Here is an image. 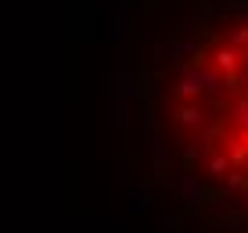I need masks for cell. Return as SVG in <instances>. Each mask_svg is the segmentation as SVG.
<instances>
[{
    "instance_id": "1",
    "label": "cell",
    "mask_w": 248,
    "mask_h": 233,
    "mask_svg": "<svg viewBox=\"0 0 248 233\" xmlns=\"http://www.w3.org/2000/svg\"><path fill=\"white\" fill-rule=\"evenodd\" d=\"M140 97V75L133 72V68L119 65L115 79H112V101H115V126H123L126 111H130V104Z\"/></svg>"
},
{
    "instance_id": "2",
    "label": "cell",
    "mask_w": 248,
    "mask_h": 233,
    "mask_svg": "<svg viewBox=\"0 0 248 233\" xmlns=\"http://www.w3.org/2000/svg\"><path fill=\"white\" fill-rule=\"evenodd\" d=\"M176 194H180V201H184V208H205V204L212 201V190L205 187V179H198L194 172H187V176L180 179V187H176Z\"/></svg>"
},
{
    "instance_id": "6",
    "label": "cell",
    "mask_w": 248,
    "mask_h": 233,
    "mask_svg": "<svg viewBox=\"0 0 248 233\" xmlns=\"http://www.w3.org/2000/svg\"><path fill=\"white\" fill-rule=\"evenodd\" d=\"M126 208H130V215H148L151 212V197L144 190H133L130 187V204H126Z\"/></svg>"
},
{
    "instance_id": "15",
    "label": "cell",
    "mask_w": 248,
    "mask_h": 233,
    "mask_svg": "<svg viewBox=\"0 0 248 233\" xmlns=\"http://www.w3.org/2000/svg\"><path fill=\"white\" fill-rule=\"evenodd\" d=\"M245 40H248V29H237V32H234V36H230V40H227V47H241V43H245Z\"/></svg>"
},
{
    "instance_id": "5",
    "label": "cell",
    "mask_w": 248,
    "mask_h": 233,
    "mask_svg": "<svg viewBox=\"0 0 248 233\" xmlns=\"http://www.w3.org/2000/svg\"><path fill=\"white\" fill-rule=\"evenodd\" d=\"M176 122L187 126V129H205L209 118H205V111H198V108H180L176 111Z\"/></svg>"
},
{
    "instance_id": "14",
    "label": "cell",
    "mask_w": 248,
    "mask_h": 233,
    "mask_svg": "<svg viewBox=\"0 0 248 233\" xmlns=\"http://www.w3.org/2000/svg\"><path fill=\"white\" fill-rule=\"evenodd\" d=\"M237 68H241V75H237L234 83H241V86H248V50H245L241 58H237Z\"/></svg>"
},
{
    "instance_id": "3",
    "label": "cell",
    "mask_w": 248,
    "mask_h": 233,
    "mask_svg": "<svg viewBox=\"0 0 248 233\" xmlns=\"http://www.w3.org/2000/svg\"><path fill=\"white\" fill-rule=\"evenodd\" d=\"M148 136H144V154H148L155 165H166L169 161V144H166V133H162V122L155 115H148Z\"/></svg>"
},
{
    "instance_id": "13",
    "label": "cell",
    "mask_w": 248,
    "mask_h": 233,
    "mask_svg": "<svg viewBox=\"0 0 248 233\" xmlns=\"http://www.w3.org/2000/svg\"><path fill=\"white\" fill-rule=\"evenodd\" d=\"M234 122L248 126V101H237V104H234Z\"/></svg>"
},
{
    "instance_id": "9",
    "label": "cell",
    "mask_w": 248,
    "mask_h": 233,
    "mask_svg": "<svg viewBox=\"0 0 248 233\" xmlns=\"http://www.w3.org/2000/svg\"><path fill=\"white\" fill-rule=\"evenodd\" d=\"M209 172H212V176H227V172H230V158H227V154H212V158H209Z\"/></svg>"
},
{
    "instance_id": "17",
    "label": "cell",
    "mask_w": 248,
    "mask_h": 233,
    "mask_svg": "<svg viewBox=\"0 0 248 233\" xmlns=\"http://www.w3.org/2000/svg\"><path fill=\"white\" fill-rule=\"evenodd\" d=\"M194 50H198V43H176V58H187Z\"/></svg>"
},
{
    "instance_id": "11",
    "label": "cell",
    "mask_w": 248,
    "mask_h": 233,
    "mask_svg": "<svg viewBox=\"0 0 248 233\" xmlns=\"http://www.w3.org/2000/svg\"><path fill=\"white\" fill-rule=\"evenodd\" d=\"M248 161V147H241V144H230V165H245Z\"/></svg>"
},
{
    "instance_id": "12",
    "label": "cell",
    "mask_w": 248,
    "mask_h": 233,
    "mask_svg": "<svg viewBox=\"0 0 248 233\" xmlns=\"http://www.w3.org/2000/svg\"><path fill=\"white\" fill-rule=\"evenodd\" d=\"M162 226H166L169 233H180V226H184V219H180V215H162Z\"/></svg>"
},
{
    "instance_id": "4",
    "label": "cell",
    "mask_w": 248,
    "mask_h": 233,
    "mask_svg": "<svg viewBox=\"0 0 248 233\" xmlns=\"http://www.w3.org/2000/svg\"><path fill=\"white\" fill-rule=\"evenodd\" d=\"M176 93H180V97H198V93H205V72L202 68H184Z\"/></svg>"
},
{
    "instance_id": "10",
    "label": "cell",
    "mask_w": 248,
    "mask_h": 233,
    "mask_svg": "<svg viewBox=\"0 0 248 233\" xmlns=\"http://www.w3.org/2000/svg\"><path fill=\"white\" fill-rule=\"evenodd\" d=\"M227 194H241L245 190V176H237V172H227Z\"/></svg>"
},
{
    "instance_id": "8",
    "label": "cell",
    "mask_w": 248,
    "mask_h": 233,
    "mask_svg": "<svg viewBox=\"0 0 248 233\" xmlns=\"http://www.w3.org/2000/svg\"><path fill=\"white\" fill-rule=\"evenodd\" d=\"M112 40H115V47H119V54H123V43H126V18L123 15H112Z\"/></svg>"
},
{
    "instance_id": "16",
    "label": "cell",
    "mask_w": 248,
    "mask_h": 233,
    "mask_svg": "<svg viewBox=\"0 0 248 233\" xmlns=\"http://www.w3.org/2000/svg\"><path fill=\"white\" fill-rule=\"evenodd\" d=\"M137 32H140V40L148 36V11H140V15H137Z\"/></svg>"
},
{
    "instance_id": "7",
    "label": "cell",
    "mask_w": 248,
    "mask_h": 233,
    "mask_svg": "<svg viewBox=\"0 0 248 233\" xmlns=\"http://www.w3.org/2000/svg\"><path fill=\"white\" fill-rule=\"evenodd\" d=\"M237 58H241V54H237L234 47H223V50H216V65L223 68V72H234V68H237Z\"/></svg>"
}]
</instances>
